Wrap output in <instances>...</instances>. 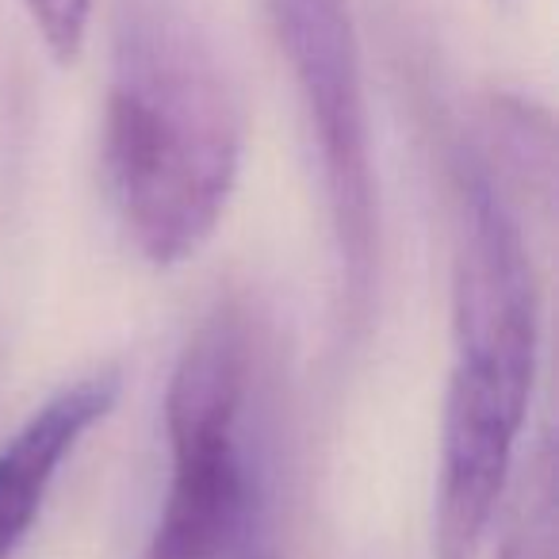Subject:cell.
<instances>
[{
    "mask_svg": "<svg viewBox=\"0 0 559 559\" xmlns=\"http://www.w3.org/2000/svg\"><path fill=\"white\" fill-rule=\"evenodd\" d=\"M104 185L150 264H180L215 234L241 169V111L215 50L180 20L127 32L104 104Z\"/></svg>",
    "mask_w": 559,
    "mask_h": 559,
    "instance_id": "6da1fadb",
    "label": "cell"
},
{
    "mask_svg": "<svg viewBox=\"0 0 559 559\" xmlns=\"http://www.w3.org/2000/svg\"><path fill=\"white\" fill-rule=\"evenodd\" d=\"M253 388V326L234 299L195 326L165 391L169 487L142 559H226L246 533L253 483L241 414Z\"/></svg>",
    "mask_w": 559,
    "mask_h": 559,
    "instance_id": "7a4b0ae2",
    "label": "cell"
},
{
    "mask_svg": "<svg viewBox=\"0 0 559 559\" xmlns=\"http://www.w3.org/2000/svg\"><path fill=\"white\" fill-rule=\"evenodd\" d=\"M276 43L288 58L307 123L319 142L330 230L345 311L368 314L380 269V195L372 169L365 73L349 0H269Z\"/></svg>",
    "mask_w": 559,
    "mask_h": 559,
    "instance_id": "3957f363",
    "label": "cell"
},
{
    "mask_svg": "<svg viewBox=\"0 0 559 559\" xmlns=\"http://www.w3.org/2000/svg\"><path fill=\"white\" fill-rule=\"evenodd\" d=\"M536 337H460L441 411L433 559H475L510 479L536 380Z\"/></svg>",
    "mask_w": 559,
    "mask_h": 559,
    "instance_id": "277c9868",
    "label": "cell"
},
{
    "mask_svg": "<svg viewBox=\"0 0 559 559\" xmlns=\"http://www.w3.org/2000/svg\"><path fill=\"white\" fill-rule=\"evenodd\" d=\"M123 391L119 368H96L58 388L32 418L0 444V559H12L32 536L50 487L81 437L104 421Z\"/></svg>",
    "mask_w": 559,
    "mask_h": 559,
    "instance_id": "5b68a950",
    "label": "cell"
},
{
    "mask_svg": "<svg viewBox=\"0 0 559 559\" xmlns=\"http://www.w3.org/2000/svg\"><path fill=\"white\" fill-rule=\"evenodd\" d=\"M506 195L551 203L556 192V134L548 111L521 96H495L483 116V146H472Z\"/></svg>",
    "mask_w": 559,
    "mask_h": 559,
    "instance_id": "8992f818",
    "label": "cell"
},
{
    "mask_svg": "<svg viewBox=\"0 0 559 559\" xmlns=\"http://www.w3.org/2000/svg\"><path fill=\"white\" fill-rule=\"evenodd\" d=\"M495 559H559V518H556V464L551 444H540L536 475L528 483V495L518 510V521L506 533Z\"/></svg>",
    "mask_w": 559,
    "mask_h": 559,
    "instance_id": "52a82bcc",
    "label": "cell"
},
{
    "mask_svg": "<svg viewBox=\"0 0 559 559\" xmlns=\"http://www.w3.org/2000/svg\"><path fill=\"white\" fill-rule=\"evenodd\" d=\"M32 12L35 32L43 35L47 50L62 66L78 62L81 47L88 35V16H93V0H24Z\"/></svg>",
    "mask_w": 559,
    "mask_h": 559,
    "instance_id": "ba28073f",
    "label": "cell"
}]
</instances>
